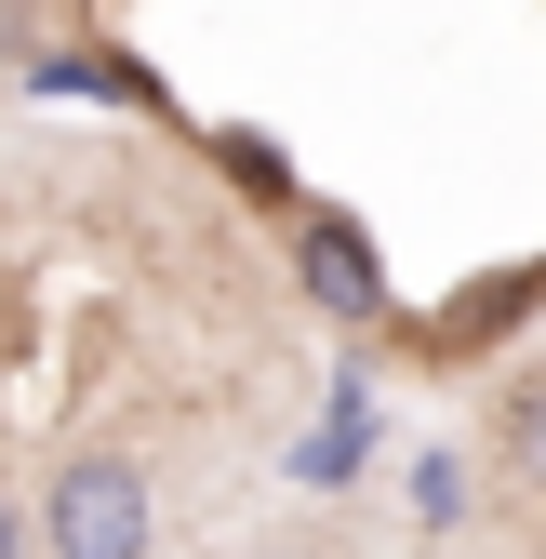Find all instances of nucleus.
<instances>
[{
    "label": "nucleus",
    "instance_id": "2",
    "mask_svg": "<svg viewBox=\"0 0 546 559\" xmlns=\"http://www.w3.org/2000/svg\"><path fill=\"white\" fill-rule=\"evenodd\" d=\"M294 266H307V294H320L333 320H387V266H373V240H360L347 214H307V227H294Z\"/></svg>",
    "mask_w": 546,
    "mask_h": 559
},
{
    "label": "nucleus",
    "instance_id": "1",
    "mask_svg": "<svg viewBox=\"0 0 546 559\" xmlns=\"http://www.w3.org/2000/svg\"><path fill=\"white\" fill-rule=\"evenodd\" d=\"M40 533H54L67 559H133V546L161 533V507H147V466H133V453H81V466L54 479Z\"/></svg>",
    "mask_w": 546,
    "mask_h": 559
},
{
    "label": "nucleus",
    "instance_id": "3",
    "mask_svg": "<svg viewBox=\"0 0 546 559\" xmlns=\"http://www.w3.org/2000/svg\"><path fill=\"white\" fill-rule=\"evenodd\" d=\"M507 466H520V493H546V373L507 386Z\"/></svg>",
    "mask_w": 546,
    "mask_h": 559
},
{
    "label": "nucleus",
    "instance_id": "4",
    "mask_svg": "<svg viewBox=\"0 0 546 559\" xmlns=\"http://www.w3.org/2000/svg\"><path fill=\"white\" fill-rule=\"evenodd\" d=\"M14 546H27V520H14V507H0V559H14Z\"/></svg>",
    "mask_w": 546,
    "mask_h": 559
}]
</instances>
